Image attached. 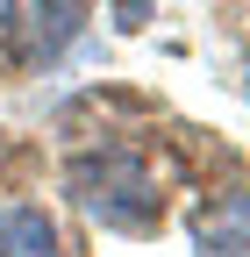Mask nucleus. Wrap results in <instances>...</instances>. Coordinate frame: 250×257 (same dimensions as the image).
<instances>
[{"label":"nucleus","mask_w":250,"mask_h":257,"mask_svg":"<svg viewBox=\"0 0 250 257\" xmlns=\"http://www.w3.org/2000/svg\"><path fill=\"white\" fill-rule=\"evenodd\" d=\"M72 193L114 236H158V221H165L158 172H150L136 150H79L72 157Z\"/></svg>","instance_id":"f257e3e1"},{"label":"nucleus","mask_w":250,"mask_h":257,"mask_svg":"<svg viewBox=\"0 0 250 257\" xmlns=\"http://www.w3.org/2000/svg\"><path fill=\"white\" fill-rule=\"evenodd\" d=\"M86 29V0H15L8 15V36H15V57L29 64V72H43V64H57Z\"/></svg>","instance_id":"f03ea898"},{"label":"nucleus","mask_w":250,"mask_h":257,"mask_svg":"<svg viewBox=\"0 0 250 257\" xmlns=\"http://www.w3.org/2000/svg\"><path fill=\"white\" fill-rule=\"evenodd\" d=\"M193 250L200 257H250V186H222L193 214Z\"/></svg>","instance_id":"7ed1b4c3"},{"label":"nucleus","mask_w":250,"mask_h":257,"mask_svg":"<svg viewBox=\"0 0 250 257\" xmlns=\"http://www.w3.org/2000/svg\"><path fill=\"white\" fill-rule=\"evenodd\" d=\"M0 257H65L57 250V221L43 207H29V200L0 207Z\"/></svg>","instance_id":"20e7f679"},{"label":"nucleus","mask_w":250,"mask_h":257,"mask_svg":"<svg viewBox=\"0 0 250 257\" xmlns=\"http://www.w3.org/2000/svg\"><path fill=\"white\" fill-rule=\"evenodd\" d=\"M114 15H121V29H143L150 22V0H114Z\"/></svg>","instance_id":"39448f33"},{"label":"nucleus","mask_w":250,"mask_h":257,"mask_svg":"<svg viewBox=\"0 0 250 257\" xmlns=\"http://www.w3.org/2000/svg\"><path fill=\"white\" fill-rule=\"evenodd\" d=\"M8 15H15V0H0V29H8Z\"/></svg>","instance_id":"423d86ee"},{"label":"nucleus","mask_w":250,"mask_h":257,"mask_svg":"<svg viewBox=\"0 0 250 257\" xmlns=\"http://www.w3.org/2000/svg\"><path fill=\"white\" fill-rule=\"evenodd\" d=\"M243 93H250V72H243Z\"/></svg>","instance_id":"0eeeda50"}]
</instances>
